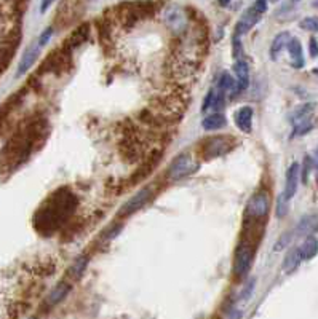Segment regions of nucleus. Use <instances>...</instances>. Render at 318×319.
<instances>
[{
	"instance_id": "1",
	"label": "nucleus",
	"mask_w": 318,
	"mask_h": 319,
	"mask_svg": "<svg viewBox=\"0 0 318 319\" xmlns=\"http://www.w3.org/2000/svg\"><path fill=\"white\" fill-rule=\"evenodd\" d=\"M79 200L72 190L58 188L34 214V228L44 236H51L69 222L76 212Z\"/></svg>"
},
{
	"instance_id": "2",
	"label": "nucleus",
	"mask_w": 318,
	"mask_h": 319,
	"mask_svg": "<svg viewBox=\"0 0 318 319\" xmlns=\"http://www.w3.org/2000/svg\"><path fill=\"white\" fill-rule=\"evenodd\" d=\"M270 203L272 198L267 190L256 191L248 201L245 209V217H243V225L250 227H262L266 223L269 212H270Z\"/></svg>"
},
{
	"instance_id": "3",
	"label": "nucleus",
	"mask_w": 318,
	"mask_h": 319,
	"mask_svg": "<svg viewBox=\"0 0 318 319\" xmlns=\"http://www.w3.org/2000/svg\"><path fill=\"white\" fill-rule=\"evenodd\" d=\"M238 145L234 136H211L198 144V155L203 162H211L230 153Z\"/></svg>"
},
{
	"instance_id": "4",
	"label": "nucleus",
	"mask_w": 318,
	"mask_h": 319,
	"mask_svg": "<svg viewBox=\"0 0 318 319\" xmlns=\"http://www.w3.org/2000/svg\"><path fill=\"white\" fill-rule=\"evenodd\" d=\"M200 168V163L195 162L190 153H181L178 155L168 166L166 177L169 180H183L186 177H190L195 174Z\"/></svg>"
},
{
	"instance_id": "5",
	"label": "nucleus",
	"mask_w": 318,
	"mask_h": 319,
	"mask_svg": "<svg viewBox=\"0 0 318 319\" xmlns=\"http://www.w3.org/2000/svg\"><path fill=\"white\" fill-rule=\"evenodd\" d=\"M72 62V53L64 50V48H56L53 53H50V56L44 61V64L40 66V72H48V73H56L59 75L61 72H66Z\"/></svg>"
},
{
	"instance_id": "6",
	"label": "nucleus",
	"mask_w": 318,
	"mask_h": 319,
	"mask_svg": "<svg viewBox=\"0 0 318 319\" xmlns=\"http://www.w3.org/2000/svg\"><path fill=\"white\" fill-rule=\"evenodd\" d=\"M266 10H267V2H254L240 18L238 24L235 27V32H234V37L241 38L243 34H246L250 29H253L254 26H256V23L261 19V16L266 13Z\"/></svg>"
},
{
	"instance_id": "7",
	"label": "nucleus",
	"mask_w": 318,
	"mask_h": 319,
	"mask_svg": "<svg viewBox=\"0 0 318 319\" xmlns=\"http://www.w3.org/2000/svg\"><path fill=\"white\" fill-rule=\"evenodd\" d=\"M19 42H21V30L19 29L10 30L8 34L0 40V73L8 67L10 61L13 59L15 53L19 47Z\"/></svg>"
},
{
	"instance_id": "8",
	"label": "nucleus",
	"mask_w": 318,
	"mask_h": 319,
	"mask_svg": "<svg viewBox=\"0 0 318 319\" xmlns=\"http://www.w3.org/2000/svg\"><path fill=\"white\" fill-rule=\"evenodd\" d=\"M155 196V191L152 187H144L137 191L136 195H133L126 203L120 208L119 211V216L120 217H130L133 216L134 212H137L139 209H143L147 203H151Z\"/></svg>"
},
{
	"instance_id": "9",
	"label": "nucleus",
	"mask_w": 318,
	"mask_h": 319,
	"mask_svg": "<svg viewBox=\"0 0 318 319\" xmlns=\"http://www.w3.org/2000/svg\"><path fill=\"white\" fill-rule=\"evenodd\" d=\"M254 252H256L254 248L248 246V244L240 243V246L235 251V257H234V274H235V278L241 280L250 273L253 260H254Z\"/></svg>"
},
{
	"instance_id": "10",
	"label": "nucleus",
	"mask_w": 318,
	"mask_h": 319,
	"mask_svg": "<svg viewBox=\"0 0 318 319\" xmlns=\"http://www.w3.org/2000/svg\"><path fill=\"white\" fill-rule=\"evenodd\" d=\"M163 158V152L162 150H154L149 153L144 162L136 168V171L131 174L130 180H128V185H134V184H139L141 180H144L146 177H149L152 174V171L157 168V165L160 163V160Z\"/></svg>"
},
{
	"instance_id": "11",
	"label": "nucleus",
	"mask_w": 318,
	"mask_h": 319,
	"mask_svg": "<svg viewBox=\"0 0 318 319\" xmlns=\"http://www.w3.org/2000/svg\"><path fill=\"white\" fill-rule=\"evenodd\" d=\"M234 70H235V82H234V90H232V96H237V94H241L243 91H245L248 88V83H250V66L248 62L240 58V59H235V66H234Z\"/></svg>"
},
{
	"instance_id": "12",
	"label": "nucleus",
	"mask_w": 318,
	"mask_h": 319,
	"mask_svg": "<svg viewBox=\"0 0 318 319\" xmlns=\"http://www.w3.org/2000/svg\"><path fill=\"white\" fill-rule=\"evenodd\" d=\"M88 35H90V26L85 23V24H80V26H77L76 29H74L70 34H69V37L66 38V42H64V45H62V48L64 50H67V51H74L76 48H79L80 45H83L85 42L88 40Z\"/></svg>"
},
{
	"instance_id": "13",
	"label": "nucleus",
	"mask_w": 318,
	"mask_h": 319,
	"mask_svg": "<svg viewBox=\"0 0 318 319\" xmlns=\"http://www.w3.org/2000/svg\"><path fill=\"white\" fill-rule=\"evenodd\" d=\"M165 23L166 26L171 29L176 35L183 34V32L187 29V21H186V16L184 13L181 12V10L178 8H173V10H168L166 15H165Z\"/></svg>"
},
{
	"instance_id": "14",
	"label": "nucleus",
	"mask_w": 318,
	"mask_h": 319,
	"mask_svg": "<svg viewBox=\"0 0 318 319\" xmlns=\"http://www.w3.org/2000/svg\"><path fill=\"white\" fill-rule=\"evenodd\" d=\"M23 98H24V91H18V93L10 96V98L2 105H0V130L4 128L5 122L8 120V116L15 112V109L21 102H23Z\"/></svg>"
},
{
	"instance_id": "15",
	"label": "nucleus",
	"mask_w": 318,
	"mask_h": 319,
	"mask_svg": "<svg viewBox=\"0 0 318 319\" xmlns=\"http://www.w3.org/2000/svg\"><path fill=\"white\" fill-rule=\"evenodd\" d=\"M298 180H299V165L293 163L288 171H286V179H285V191H283V198L285 200H291L296 193V188H298Z\"/></svg>"
},
{
	"instance_id": "16",
	"label": "nucleus",
	"mask_w": 318,
	"mask_h": 319,
	"mask_svg": "<svg viewBox=\"0 0 318 319\" xmlns=\"http://www.w3.org/2000/svg\"><path fill=\"white\" fill-rule=\"evenodd\" d=\"M234 120L237 128L241 133H251V128H253V109L245 105V107H240L235 115H234Z\"/></svg>"
},
{
	"instance_id": "17",
	"label": "nucleus",
	"mask_w": 318,
	"mask_h": 319,
	"mask_svg": "<svg viewBox=\"0 0 318 319\" xmlns=\"http://www.w3.org/2000/svg\"><path fill=\"white\" fill-rule=\"evenodd\" d=\"M39 53H40V47H39V45H32V47H29V48L24 51L23 59H21L19 66H18V70H16V77L24 75V73L34 66V62H36L37 58H39Z\"/></svg>"
},
{
	"instance_id": "18",
	"label": "nucleus",
	"mask_w": 318,
	"mask_h": 319,
	"mask_svg": "<svg viewBox=\"0 0 318 319\" xmlns=\"http://www.w3.org/2000/svg\"><path fill=\"white\" fill-rule=\"evenodd\" d=\"M318 231V216L310 214L305 216L299 220L298 227H296V235L298 236H312V233Z\"/></svg>"
},
{
	"instance_id": "19",
	"label": "nucleus",
	"mask_w": 318,
	"mask_h": 319,
	"mask_svg": "<svg viewBox=\"0 0 318 319\" xmlns=\"http://www.w3.org/2000/svg\"><path fill=\"white\" fill-rule=\"evenodd\" d=\"M313 109H315V104L313 102H307V104L299 105V107L291 113V122H293V125L294 126H299V125L312 122L310 118H312Z\"/></svg>"
},
{
	"instance_id": "20",
	"label": "nucleus",
	"mask_w": 318,
	"mask_h": 319,
	"mask_svg": "<svg viewBox=\"0 0 318 319\" xmlns=\"http://www.w3.org/2000/svg\"><path fill=\"white\" fill-rule=\"evenodd\" d=\"M286 48H288L293 67L301 69L304 66V55H302V45H301V42L298 38H290Z\"/></svg>"
},
{
	"instance_id": "21",
	"label": "nucleus",
	"mask_w": 318,
	"mask_h": 319,
	"mask_svg": "<svg viewBox=\"0 0 318 319\" xmlns=\"http://www.w3.org/2000/svg\"><path fill=\"white\" fill-rule=\"evenodd\" d=\"M302 260H310L318 254V240L315 236H307L298 248Z\"/></svg>"
},
{
	"instance_id": "22",
	"label": "nucleus",
	"mask_w": 318,
	"mask_h": 319,
	"mask_svg": "<svg viewBox=\"0 0 318 319\" xmlns=\"http://www.w3.org/2000/svg\"><path fill=\"white\" fill-rule=\"evenodd\" d=\"M227 125L226 116L216 112V113H209L208 116H205L203 122H201V126H203V130L206 131H218L221 128H224Z\"/></svg>"
},
{
	"instance_id": "23",
	"label": "nucleus",
	"mask_w": 318,
	"mask_h": 319,
	"mask_svg": "<svg viewBox=\"0 0 318 319\" xmlns=\"http://www.w3.org/2000/svg\"><path fill=\"white\" fill-rule=\"evenodd\" d=\"M72 289V286L67 283V281H62V283H59L55 289H53L51 292H50V295H48V305L50 306H55V305H58L59 302H62L66 299V295L69 294V291Z\"/></svg>"
},
{
	"instance_id": "24",
	"label": "nucleus",
	"mask_w": 318,
	"mask_h": 319,
	"mask_svg": "<svg viewBox=\"0 0 318 319\" xmlns=\"http://www.w3.org/2000/svg\"><path fill=\"white\" fill-rule=\"evenodd\" d=\"M290 34L288 32H280L278 35H275L273 42H272V45H270V58L272 59H277L278 55L281 53V50L288 45V42H290Z\"/></svg>"
},
{
	"instance_id": "25",
	"label": "nucleus",
	"mask_w": 318,
	"mask_h": 319,
	"mask_svg": "<svg viewBox=\"0 0 318 319\" xmlns=\"http://www.w3.org/2000/svg\"><path fill=\"white\" fill-rule=\"evenodd\" d=\"M301 254L298 249H291L288 254L285 255V260H283V271L285 273H291L294 271L296 268L299 267V263H301Z\"/></svg>"
},
{
	"instance_id": "26",
	"label": "nucleus",
	"mask_w": 318,
	"mask_h": 319,
	"mask_svg": "<svg viewBox=\"0 0 318 319\" xmlns=\"http://www.w3.org/2000/svg\"><path fill=\"white\" fill-rule=\"evenodd\" d=\"M87 263H88V257H85V255H82V257H79L76 262L72 263V267L69 270V274H70V278L74 281H77L80 276L83 274L85 268H87Z\"/></svg>"
},
{
	"instance_id": "27",
	"label": "nucleus",
	"mask_w": 318,
	"mask_h": 319,
	"mask_svg": "<svg viewBox=\"0 0 318 319\" xmlns=\"http://www.w3.org/2000/svg\"><path fill=\"white\" fill-rule=\"evenodd\" d=\"M27 310V305L26 303H13L12 306L8 308V314L12 319H18L19 316H23Z\"/></svg>"
},
{
	"instance_id": "28",
	"label": "nucleus",
	"mask_w": 318,
	"mask_h": 319,
	"mask_svg": "<svg viewBox=\"0 0 318 319\" xmlns=\"http://www.w3.org/2000/svg\"><path fill=\"white\" fill-rule=\"evenodd\" d=\"M301 27L309 32H318V16H309L301 21Z\"/></svg>"
},
{
	"instance_id": "29",
	"label": "nucleus",
	"mask_w": 318,
	"mask_h": 319,
	"mask_svg": "<svg viewBox=\"0 0 318 319\" xmlns=\"http://www.w3.org/2000/svg\"><path fill=\"white\" fill-rule=\"evenodd\" d=\"M286 211H288V200H285L283 196H280L278 203H277V216L278 217H285Z\"/></svg>"
},
{
	"instance_id": "30",
	"label": "nucleus",
	"mask_w": 318,
	"mask_h": 319,
	"mask_svg": "<svg viewBox=\"0 0 318 319\" xmlns=\"http://www.w3.org/2000/svg\"><path fill=\"white\" fill-rule=\"evenodd\" d=\"M310 169H312V158L305 156V158H304V166H302V182H307V179H309Z\"/></svg>"
},
{
	"instance_id": "31",
	"label": "nucleus",
	"mask_w": 318,
	"mask_h": 319,
	"mask_svg": "<svg viewBox=\"0 0 318 319\" xmlns=\"http://www.w3.org/2000/svg\"><path fill=\"white\" fill-rule=\"evenodd\" d=\"M51 34H53V27H48V29H45L44 32H42V35H40V38H39V47L42 48V47H45L47 45V42L50 40V37H51Z\"/></svg>"
},
{
	"instance_id": "32",
	"label": "nucleus",
	"mask_w": 318,
	"mask_h": 319,
	"mask_svg": "<svg viewBox=\"0 0 318 319\" xmlns=\"http://www.w3.org/2000/svg\"><path fill=\"white\" fill-rule=\"evenodd\" d=\"M290 240H291V233H285V235L278 240V243L273 246V249H275V251H281V249L286 246V244L290 243Z\"/></svg>"
},
{
	"instance_id": "33",
	"label": "nucleus",
	"mask_w": 318,
	"mask_h": 319,
	"mask_svg": "<svg viewBox=\"0 0 318 319\" xmlns=\"http://www.w3.org/2000/svg\"><path fill=\"white\" fill-rule=\"evenodd\" d=\"M310 56L316 58L318 56V44L315 38H310Z\"/></svg>"
},
{
	"instance_id": "34",
	"label": "nucleus",
	"mask_w": 318,
	"mask_h": 319,
	"mask_svg": "<svg viewBox=\"0 0 318 319\" xmlns=\"http://www.w3.org/2000/svg\"><path fill=\"white\" fill-rule=\"evenodd\" d=\"M226 319H241V311L240 310H234V311H230L229 316Z\"/></svg>"
},
{
	"instance_id": "35",
	"label": "nucleus",
	"mask_w": 318,
	"mask_h": 319,
	"mask_svg": "<svg viewBox=\"0 0 318 319\" xmlns=\"http://www.w3.org/2000/svg\"><path fill=\"white\" fill-rule=\"evenodd\" d=\"M313 5H315V7H318V2H315V4H313Z\"/></svg>"
}]
</instances>
